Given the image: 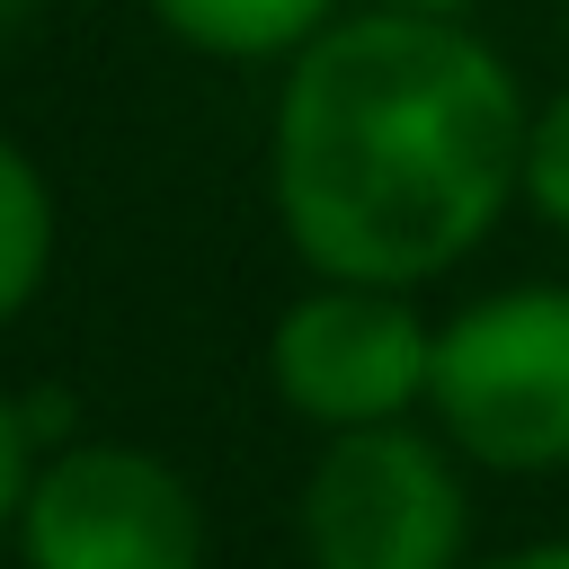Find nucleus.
I'll use <instances>...</instances> for the list:
<instances>
[{
  "label": "nucleus",
  "mask_w": 569,
  "mask_h": 569,
  "mask_svg": "<svg viewBox=\"0 0 569 569\" xmlns=\"http://www.w3.org/2000/svg\"><path fill=\"white\" fill-rule=\"evenodd\" d=\"M525 80L471 18L338 9L267 107L276 231L311 276L436 284L525 204Z\"/></svg>",
  "instance_id": "nucleus-1"
},
{
  "label": "nucleus",
  "mask_w": 569,
  "mask_h": 569,
  "mask_svg": "<svg viewBox=\"0 0 569 569\" xmlns=\"http://www.w3.org/2000/svg\"><path fill=\"white\" fill-rule=\"evenodd\" d=\"M427 427L498 480L569 471V284L525 276L436 320Z\"/></svg>",
  "instance_id": "nucleus-2"
},
{
  "label": "nucleus",
  "mask_w": 569,
  "mask_h": 569,
  "mask_svg": "<svg viewBox=\"0 0 569 569\" xmlns=\"http://www.w3.org/2000/svg\"><path fill=\"white\" fill-rule=\"evenodd\" d=\"M293 542L302 569H471V462L427 418L320 436Z\"/></svg>",
  "instance_id": "nucleus-3"
},
{
  "label": "nucleus",
  "mask_w": 569,
  "mask_h": 569,
  "mask_svg": "<svg viewBox=\"0 0 569 569\" xmlns=\"http://www.w3.org/2000/svg\"><path fill=\"white\" fill-rule=\"evenodd\" d=\"M18 569H204L213 525L196 480L133 436H62L9 525Z\"/></svg>",
  "instance_id": "nucleus-4"
},
{
  "label": "nucleus",
  "mask_w": 569,
  "mask_h": 569,
  "mask_svg": "<svg viewBox=\"0 0 569 569\" xmlns=\"http://www.w3.org/2000/svg\"><path fill=\"white\" fill-rule=\"evenodd\" d=\"M427 365H436V320L418 311L409 284L311 276L267 329V382L311 436L427 418Z\"/></svg>",
  "instance_id": "nucleus-5"
},
{
  "label": "nucleus",
  "mask_w": 569,
  "mask_h": 569,
  "mask_svg": "<svg viewBox=\"0 0 569 569\" xmlns=\"http://www.w3.org/2000/svg\"><path fill=\"white\" fill-rule=\"evenodd\" d=\"M142 9L178 53H204V62H231V71H284L356 0H142Z\"/></svg>",
  "instance_id": "nucleus-6"
},
{
  "label": "nucleus",
  "mask_w": 569,
  "mask_h": 569,
  "mask_svg": "<svg viewBox=\"0 0 569 569\" xmlns=\"http://www.w3.org/2000/svg\"><path fill=\"white\" fill-rule=\"evenodd\" d=\"M53 240H62V222H53V178H44L36 151L0 124V329L44 293Z\"/></svg>",
  "instance_id": "nucleus-7"
},
{
  "label": "nucleus",
  "mask_w": 569,
  "mask_h": 569,
  "mask_svg": "<svg viewBox=\"0 0 569 569\" xmlns=\"http://www.w3.org/2000/svg\"><path fill=\"white\" fill-rule=\"evenodd\" d=\"M525 204L551 231H569V89L533 98V116H525Z\"/></svg>",
  "instance_id": "nucleus-8"
},
{
  "label": "nucleus",
  "mask_w": 569,
  "mask_h": 569,
  "mask_svg": "<svg viewBox=\"0 0 569 569\" xmlns=\"http://www.w3.org/2000/svg\"><path fill=\"white\" fill-rule=\"evenodd\" d=\"M36 427H27V400H9L0 391V542H9V525H18V498H27V480H36Z\"/></svg>",
  "instance_id": "nucleus-9"
},
{
  "label": "nucleus",
  "mask_w": 569,
  "mask_h": 569,
  "mask_svg": "<svg viewBox=\"0 0 569 569\" xmlns=\"http://www.w3.org/2000/svg\"><path fill=\"white\" fill-rule=\"evenodd\" d=\"M471 569H569V533H542V542H516V551H471Z\"/></svg>",
  "instance_id": "nucleus-10"
},
{
  "label": "nucleus",
  "mask_w": 569,
  "mask_h": 569,
  "mask_svg": "<svg viewBox=\"0 0 569 569\" xmlns=\"http://www.w3.org/2000/svg\"><path fill=\"white\" fill-rule=\"evenodd\" d=\"M365 9H400V18H471L480 0H365Z\"/></svg>",
  "instance_id": "nucleus-11"
},
{
  "label": "nucleus",
  "mask_w": 569,
  "mask_h": 569,
  "mask_svg": "<svg viewBox=\"0 0 569 569\" xmlns=\"http://www.w3.org/2000/svg\"><path fill=\"white\" fill-rule=\"evenodd\" d=\"M36 9H44V0H0V36H9V27H27Z\"/></svg>",
  "instance_id": "nucleus-12"
}]
</instances>
